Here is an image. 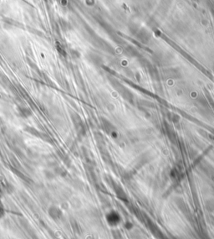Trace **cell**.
<instances>
[{
  "instance_id": "obj_2",
  "label": "cell",
  "mask_w": 214,
  "mask_h": 239,
  "mask_svg": "<svg viewBox=\"0 0 214 239\" xmlns=\"http://www.w3.org/2000/svg\"><path fill=\"white\" fill-rule=\"evenodd\" d=\"M3 215V209L2 207V205H1V202H0V217Z\"/></svg>"
},
{
  "instance_id": "obj_1",
  "label": "cell",
  "mask_w": 214,
  "mask_h": 239,
  "mask_svg": "<svg viewBox=\"0 0 214 239\" xmlns=\"http://www.w3.org/2000/svg\"><path fill=\"white\" fill-rule=\"evenodd\" d=\"M18 113L23 118H28L31 115V111L27 108H18Z\"/></svg>"
}]
</instances>
